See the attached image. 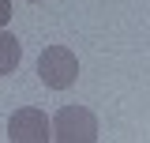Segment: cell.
I'll list each match as a JSON object with an SVG mask.
<instances>
[{
    "label": "cell",
    "instance_id": "1",
    "mask_svg": "<svg viewBox=\"0 0 150 143\" xmlns=\"http://www.w3.org/2000/svg\"><path fill=\"white\" fill-rule=\"evenodd\" d=\"M38 75L49 90H68L79 79V60L68 45H45L38 56Z\"/></svg>",
    "mask_w": 150,
    "mask_h": 143
},
{
    "label": "cell",
    "instance_id": "2",
    "mask_svg": "<svg viewBox=\"0 0 150 143\" xmlns=\"http://www.w3.org/2000/svg\"><path fill=\"white\" fill-rule=\"evenodd\" d=\"M49 124H53V139H60V143H94L98 139V117L86 106H64Z\"/></svg>",
    "mask_w": 150,
    "mask_h": 143
},
{
    "label": "cell",
    "instance_id": "3",
    "mask_svg": "<svg viewBox=\"0 0 150 143\" xmlns=\"http://www.w3.org/2000/svg\"><path fill=\"white\" fill-rule=\"evenodd\" d=\"M8 139L11 143H49L53 139V124L41 109L26 106V109H15L8 117Z\"/></svg>",
    "mask_w": 150,
    "mask_h": 143
},
{
    "label": "cell",
    "instance_id": "4",
    "mask_svg": "<svg viewBox=\"0 0 150 143\" xmlns=\"http://www.w3.org/2000/svg\"><path fill=\"white\" fill-rule=\"evenodd\" d=\"M19 60H23V45L15 41V34L0 30V75H11L19 68Z\"/></svg>",
    "mask_w": 150,
    "mask_h": 143
},
{
    "label": "cell",
    "instance_id": "5",
    "mask_svg": "<svg viewBox=\"0 0 150 143\" xmlns=\"http://www.w3.org/2000/svg\"><path fill=\"white\" fill-rule=\"evenodd\" d=\"M11 23V0H0V30Z\"/></svg>",
    "mask_w": 150,
    "mask_h": 143
},
{
    "label": "cell",
    "instance_id": "6",
    "mask_svg": "<svg viewBox=\"0 0 150 143\" xmlns=\"http://www.w3.org/2000/svg\"><path fill=\"white\" fill-rule=\"evenodd\" d=\"M26 4H45V0H26Z\"/></svg>",
    "mask_w": 150,
    "mask_h": 143
}]
</instances>
